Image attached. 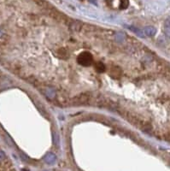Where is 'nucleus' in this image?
Instances as JSON below:
<instances>
[{
    "mask_svg": "<svg viewBox=\"0 0 170 171\" xmlns=\"http://www.w3.org/2000/svg\"><path fill=\"white\" fill-rule=\"evenodd\" d=\"M2 36H3V33H2V31L0 30V38H1Z\"/></svg>",
    "mask_w": 170,
    "mask_h": 171,
    "instance_id": "12",
    "label": "nucleus"
},
{
    "mask_svg": "<svg viewBox=\"0 0 170 171\" xmlns=\"http://www.w3.org/2000/svg\"><path fill=\"white\" fill-rule=\"evenodd\" d=\"M81 27H82V23L78 22V21H73L70 23V28L72 30H74V31L79 32L81 29Z\"/></svg>",
    "mask_w": 170,
    "mask_h": 171,
    "instance_id": "7",
    "label": "nucleus"
},
{
    "mask_svg": "<svg viewBox=\"0 0 170 171\" xmlns=\"http://www.w3.org/2000/svg\"><path fill=\"white\" fill-rule=\"evenodd\" d=\"M44 160H45V162H46V164H53L56 162V155H55L54 153L49 152V153H47V154L45 156Z\"/></svg>",
    "mask_w": 170,
    "mask_h": 171,
    "instance_id": "5",
    "label": "nucleus"
},
{
    "mask_svg": "<svg viewBox=\"0 0 170 171\" xmlns=\"http://www.w3.org/2000/svg\"><path fill=\"white\" fill-rule=\"evenodd\" d=\"M56 55L57 57H59L61 59H68L69 56L68 50L64 49V48H60V49L57 50L56 52Z\"/></svg>",
    "mask_w": 170,
    "mask_h": 171,
    "instance_id": "4",
    "label": "nucleus"
},
{
    "mask_svg": "<svg viewBox=\"0 0 170 171\" xmlns=\"http://www.w3.org/2000/svg\"><path fill=\"white\" fill-rule=\"evenodd\" d=\"M164 31H165V35L167 36L168 39L170 40V18H168L165 22L164 24Z\"/></svg>",
    "mask_w": 170,
    "mask_h": 171,
    "instance_id": "8",
    "label": "nucleus"
},
{
    "mask_svg": "<svg viewBox=\"0 0 170 171\" xmlns=\"http://www.w3.org/2000/svg\"><path fill=\"white\" fill-rule=\"evenodd\" d=\"M77 61H78V63H79L80 65L85 66V67H87V66H90V65L92 63V62H93V57H92V56L91 53L85 51V52L80 53V54L78 56Z\"/></svg>",
    "mask_w": 170,
    "mask_h": 171,
    "instance_id": "2",
    "label": "nucleus"
},
{
    "mask_svg": "<svg viewBox=\"0 0 170 171\" xmlns=\"http://www.w3.org/2000/svg\"><path fill=\"white\" fill-rule=\"evenodd\" d=\"M22 171H28V170H27V169H22Z\"/></svg>",
    "mask_w": 170,
    "mask_h": 171,
    "instance_id": "13",
    "label": "nucleus"
},
{
    "mask_svg": "<svg viewBox=\"0 0 170 171\" xmlns=\"http://www.w3.org/2000/svg\"><path fill=\"white\" fill-rule=\"evenodd\" d=\"M92 100V95L89 93H83L75 96L70 101V104L80 106V105H87L90 104Z\"/></svg>",
    "mask_w": 170,
    "mask_h": 171,
    "instance_id": "1",
    "label": "nucleus"
},
{
    "mask_svg": "<svg viewBox=\"0 0 170 171\" xmlns=\"http://www.w3.org/2000/svg\"><path fill=\"white\" fill-rule=\"evenodd\" d=\"M96 69L98 72L102 73L105 70V65L102 62H97V64H96Z\"/></svg>",
    "mask_w": 170,
    "mask_h": 171,
    "instance_id": "10",
    "label": "nucleus"
},
{
    "mask_svg": "<svg viewBox=\"0 0 170 171\" xmlns=\"http://www.w3.org/2000/svg\"><path fill=\"white\" fill-rule=\"evenodd\" d=\"M144 33L147 36L152 37V36H154L156 34V28L154 27H146L145 30H144Z\"/></svg>",
    "mask_w": 170,
    "mask_h": 171,
    "instance_id": "6",
    "label": "nucleus"
},
{
    "mask_svg": "<svg viewBox=\"0 0 170 171\" xmlns=\"http://www.w3.org/2000/svg\"><path fill=\"white\" fill-rule=\"evenodd\" d=\"M128 28H129L131 31H133V33H135L137 35H139V37H141V38H144V37H145V33H143V31H142L141 29L137 28V27H129Z\"/></svg>",
    "mask_w": 170,
    "mask_h": 171,
    "instance_id": "9",
    "label": "nucleus"
},
{
    "mask_svg": "<svg viewBox=\"0 0 170 171\" xmlns=\"http://www.w3.org/2000/svg\"><path fill=\"white\" fill-rule=\"evenodd\" d=\"M110 76L114 79H119L122 74V70L120 67H117V66H114V67H111L110 68Z\"/></svg>",
    "mask_w": 170,
    "mask_h": 171,
    "instance_id": "3",
    "label": "nucleus"
},
{
    "mask_svg": "<svg viewBox=\"0 0 170 171\" xmlns=\"http://www.w3.org/2000/svg\"><path fill=\"white\" fill-rule=\"evenodd\" d=\"M6 158V155L3 151H0V162H3V160H5Z\"/></svg>",
    "mask_w": 170,
    "mask_h": 171,
    "instance_id": "11",
    "label": "nucleus"
}]
</instances>
